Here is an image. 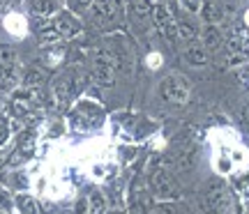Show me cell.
<instances>
[{
	"label": "cell",
	"mask_w": 249,
	"mask_h": 214,
	"mask_svg": "<svg viewBox=\"0 0 249 214\" xmlns=\"http://www.w3.org/2000/svg\"><path fill=\"white\" fill-rule=\"evenodd\" d=\"M88 214H107V198L99 191H92L88 196Z\"/></svg>",
	"instance_id": "19"
},
{
	"label": "cell",
	"mask_w": 249,
	"mask_h": 214,
	"mask_svg": "<svg viewBox=\"0 0 249 214\" xmlns=\"http://www.w3.org/2000/svg\"><path fill=\"white\" fill-rule=\"evenodd\" d=\"M242 51H245V55H249V44H247V49H242Z\"/></svg>",
	"instance_id": "31"
},
{
	"label": "cell",
	"mask_w": 249,
	"mask_h": 214,
	"mask_svg": "<svg viewBox=\"0 0 249 214\" xmlns=\"http://www.w3.org/2000/svg\"><path fill=\"white\" fill-rule=\"evenodd\" d=\"M90 79L95 81L97 85H113L116 81V63L108 53V49H97L92 53V60H90Z\"/></svg>",
	"instance_id": "4"
},
{
	"label": "cell",
	"mask_w": 249,
	"mask_h": 214,
	"mask_svg": "<svg viewBox=\"0 0 249 214\" xmlns=\"http://www.w3.org/2000/svg\"><path fill=\"white\" fill-rule=\"evenodd\" d=\"M242 120H245V125L249 127V104L245 108H242Z\"/></svg>",
	"instance_id": "28"
},
{
	"label": "cell",
	"mask_w": 249,
	"mask_h": 214,
	"mask_svg": "<svg viewBox=\"0 0 249 214\" xmlns=\"http://www.w3.org/2000/svg\"><path fill=\"white\" fill-rule=\"evenodd\" d=\"M185 5L189 9H198V5H201V0H185Z\"/></svg>",
	"instance_id": "26"
},
{
	"label": "cell",
	"mask_w": 249,
	"mask_h": 214,
	"mask_svg": "<svg viewBox=\"0 0 249 214\" xmlns=\"http://www.w3.org/2000/svg\"><path fill=\"white\" fill-rule=\"evenodd\" d=\"M113 214H120V212H113Z\"/></svg>",
	"instance_id": "32"
},
{
	"label": "cell",
	"mask_w": 249,
	"mask_h": 214,
	"mask_svg": "<svg viewBox=\"0 0 249 214\" xmlns=\"http://www.w3.org/2000/svg\"><path fill=\"white\" fill-rule=\"evenodd\" d=\"M160 95L171 106H185L192 97V85L182 74H169L160 83Z\"/></svg>",
	"instance_id": "3"
},
{
	"label": "cell",
	"mask_w": 249,
	"mask_h": 214,
	"mask_svg": "<svg viewBox=\"0 0 249 214\" xmlns=\"http://www.w3.org/2000/svg\"><path fill=\"white\" fill-rule=\"evenodd\" d=\"M132 214H145V207H143V205H134L132 207Z\"/></svg>",
	"instance_id": "29"
},
{
	"label": "cell",
	"mask_w": 249,
	"mask_h": 214,
	"mask_svg": "<svg viewBox=\"0 0 249 214\" xmlns=\"http://www.w3.org/2000/svg\"><path fill=\"white\" fill-rule=\"evenodd\" d=\"M201 16L208 26H217V23H222L224 18V7L222 2H217V0H205L203 7H201Z\"/></svg>",
	"instance_id": "13"
},
{
	"label": "cell",
	"mask_w": 249,
	"mask_h": 214,
	"mask_svg": "<svg viewBox=\"0 0 249 214\" xmlns=\"http://www.w3.org/2000/svg\"><path fill=\"white\" fill-rule=\"evenodd\" d=\"M129 9H132V14L139 18V21H145V18L152 14L150 0H129Z\"/></svg>",
	"instance_id": "18"
},
{
	"label": "cell",
	"mask_w": 249,
	"mask_h": 214,
	"mask_svg": "<svg viewBox=\"0 0 249 214\" xmlns=\"http://www.w3.org/2000/svg\"><path fill=\"white\" fill-rule=\"evenodd\" d=\"M7 136H9V127H7V125H0V148L5 145Z\"/></svg>",
	"instance_id": "25"
},
{
	"label": "cell",
	"mask_w": 249,
	"mask_h": 214,
	"mask_svg": "<svg viewBox=\"0 0 249 214\" xmlns=\"http://www.w3.org/2000/svg\"><path fill=\"white\" fill-rule=\"evenodd\" d=\"M111 58H113V63H116V69H124L127 74L132 71L134 67V55H132V49L127 44V39L123 37H113L111 39Z\"/></svg>",
	"instance_id": "9"
},
{
	"label": "cell",
	"mask_w": 249,
	"mask_h": 214,
	"mask_svg": "<svg viewBox=\"0 0 249 214\" xmlns=\"http://www.w3.org/2000/svg\"><path fill=\"white\" fill-rule=\"evenodd\" d=\"M222 44H224L222 30H219L217 26H205L203 35H201V46H203L205 51H217Z\"/></svg>",
	"instance_id": "14"
},
{
	"label": "cell",
	"mask_w": 249,
	"mask_h": 214,
	"mask_svg": "<svg viewBox=\"0 0 249 214\" xmlns=\"http://www.w3.org/2000/svg\"><path fill=\"white\" fill-rule=\"evenodd\" d=\"M102 117H104L102 108L97 104H92V101H79V106L74 111V120L76 122H88L90 127H97L102 122Z\"/></svg>",
	"instance_id": "12"
},
{
	"label": "cell",
	"mask_w": 249,
	"mask_h": 214,
	"mask_svg": "<svg viewBox=\"0 0 249 214\" xmlns=\"http://www.w3.org/2000/svg\"><path fill=\"white\" fill-rule=\"evenodd\" d=\"M17 81V51L9 44H0V88H9Z\"/></svg>",
	"instance_id": "8"
},
{
	"label": "cell",
	"mask_w": 249,
	"mask_h": 214,
	"mask_svg": "<svg viewBox=\"0 0 249 214\" xmlns=\"http://www.w3.org/2000/svg\"><path fill=\"white\" fill-rule=\"evenodd\" d=\"M44 81H46V74L39 67H30V69L26 71V76H23V88L28 90H35L39 88V85H44Z\"/></svg>",
	"instance_id": "17"
},
{
	"label": "cell",
	"mask_w": 249,
	"mask_h": 214,
	"mask_svg": "<svg viewBox=\"0 0 249 214\" xmlns=\"http://www.w3.org/2000/svg\"><path fill=\"white\" fill-rule=\"evenodd\" d=\"M185 60L192 67H203V65L210 63V53L201 44H189L185 49Z\"/></svg>",
	"instance_id": "15"
},
{
	"label": "cell",
	"mask_w": 249,
	"mask_h": 214,
	"mask_svg": "<svg viewBox=\"0 0 249 214\" xmlns=\"http://www.w3.org/2000/svg\"><path fill=\"white\" fill-rule=\"evenodd\" d=\"M150 189L155 191V196L160 198V200H176L180 196V187L178 182L173 180L166 168H157L152 170L150 175Z\"/></svg>",
	"instance_id": "5"
},
{
	"label": "cell",
	"mask_w": 249,
	"mask_h": 214,
	"mask_svg": "<svg viewBox=\"0 0 249 214\" xmlns=\"http://www.w3.org/2000/svg\"><path fill=\"white\" fill-rule=\"evenodd\" d=\"M171 164H173V168L176 170H192L196 164V152L194 148H192V143H182V145H178L176 150H173V159H171Z\"/></svg>",
	"instance_id": "11"
},
{
	"label": "cell",
	"mask_w": 249,
	"mask_h": 214,
	"mask_svg": "<svg viewBox=\"0 0 249 214\" xmlns=\"http://www.w3.org/2000/svg\"><path fill=\"white\" fill-rule=\"evenodd\" d=\"M178 37H182V39H187V42H194L196 30L189 26V23H185V21H178Z\"/></svg>",
	"instance_id": "23"
},
{
	"label": "cell",
	"mask_w": 249,
	"mask_h": 214,
	"mask_svg": "<svg viewBox=\"0 0 249 214\" xmlns=\"http://www.w3.org/2000/svg\"><path fill=\"white\" fill-rule=\"evenodd\" d=\"M18 152H21L23 157H30V154H33V134H30V132L21 134V138H18Z\"/></svg>",
	"instance_id": "21"
},
{
	"label": "cell",
	"mask_w": 249,
	"mask_h": 214,
	"mask_svg": "<svg viewBox=\"0 0 249 214\" xmlns=\"http://www.w3.org/2000/svg\"><path fill=\"white\" fill-rule=\"evenodd\" d=\"M7 2H9V0H0V9L5 7V5H7Z\"/></svg>",
	"instance_id": "30"
},
{
	"label": "cell",
	"mask_w": 249,
	"mask_h": 214,
	"mask_svg": "<svg viewBox=\"0 0 249 214\" xmlns=\"http://www.w3.org/2000/svg\"><path fill=\"white\" fill-rule=\"evenodd\" d=\"M28 12L35 16H51L58 12L55 0H28Z\"/></svg>",
	"instance_id": "16"
},
{
	"label": "cell",
	"mask_w": 249,
	"mask_h": 214,
	"mask_svg": "<svg viewBox=\"0 0 249 214\" xmlns=\"http://www.w3.org/2000/svg\"><path fill=\"white\" fill-rule=\"evenodd\" d=\"M37 37L42 39V42H55V39H60V35H58V30L53 28V23L51 26H44L37 30Z\"/></svg>",
	"instance_id": "22"
},
{
	"label": "cell",
	"mask_w": 249,
	"mask_h": 214,
	"mask_svg": "<svg viewBox=\"0 0 249 214\" xmlns=\"http://www.w3.org/2000/svg\"><path fill=\"white\" fill-rule=\"evenodd\" d=\"M0 205L5 207V210H9L12 207V200H9V194L5 191V189H0Z\"/></svg>",
	"instance_id": "24"
},
{
	"label": "cell",
	"mask_w": 249,
	"mask_h": 214,
	"mask_svg": "<svg viewBox=\"0 0 249 214\" xmlns=\"http://www.w3.org/2000/svg\"><path fill=\"white\" fill-rule=\"evenodd\" d=\"M0 214H2V210H0Z\"/></svg>",
	"instance_id": "33"
},
{
	"label": "cell",
	"mask_w": 249,
	"mask_h": 214,
	"mask_svg": "<svg viewBox=\"0 0 249 214\" xmlns=\"http://www.w3.org/2000/svg\"><path fill=\"white\" fill-rule=\"evenodd\" d=\"M83 83H86V76H83V71L81 69L71 67V69L62 71L60 76H55V81H53V97H55V101H58L60 106L70 104L71 99L83 90Z\"/></svg>",
	"instance_id": "1"
},
{
	"label": "cell",
	"mask_w": 249,
	"mask_h": 214,
	"mask_svg": "<svg viewBox=\"0 0 249 214\" xmlns=\"http://www.w3.org/2000/svg\"><path fill=\"white\" fill-rule=\"evenodd\" d=\"M152 18L160 28V33L166 39H176L178 37V21H176V12L171 9L169 2H157L152 7Z\"/></svg>",
	"instance_id": "7"
},
{
	"label": "cell",
	"mask_w": 249,
	"mask_h": 214,
	"mask_svg": "<svg viewBox=\"0 0 249 214\" xmlns=\"http://www.w3.org/2000/svg\"><path fill=\"white\" fill-rule=\"evenodd\" d=\"M17 205H18V212L21 214H37V203L30 196H26V194H21V196L17 198Z\"/></svg>",
	"instance_id": "20"
},
{
	"label": "cell",
	"mask_w": 249,
	"mask_h": 214,
	"mask_svg": "<svg viewBox=\"0 0 249 214\" xmlns=\"http://www.w3.org/2000/svg\"><path fill=\"white\" fill-rule=\"evenodd\" d=\"M53 28L58 30V35L65 37V39H74V37H79L81 30H83L79 23V18L74 16V14H70V12H60L53 21Z\"/></svg>",
	"instance_id": "10"
},
{
	"label": "cell",
	"mask_w": 249,
	"mask_h": 214,
	"mask_svg": "<svg viewBox=\"0 0 249 214\" xmlns=\"http://www.w3.org/2000/svg\"><path fill=\"white\" fill-rule=\"evenodd\" d=\"M90 18L102 30H111L123 18V0H92Z\"/></svg>",
	"instance_id": "2"
},
{
	"label": "cell",
	"mask_w": 249,
	"mask_h": 214,
	"mask_svg": "<svg viewBox=\"0 0 249 214\" xmlns=\"http://www.w3.org/2000/svg\"><path fill=\"white\" fill-rule=\"evenodd\" d=\"M74 5H79V7H88V5H92V0H71Z\"/></svg>",
	"instance_id": "27"
},
{
	"label": "cell",
	"mask_w": 249,
	"mask_h": 214,
	"mask_svg": "<svg viewBox=\"0 0 249 214\" xmlns=\"http://www.w3.org/2000/svg\"><path fill=\"white\" fill-rule=\"evenodd\" d=\"M231 207V196H229V191L224 189V182H213L208 191H205L203 196V210L208 214H224L226 210Z\"/></svg>",
	"instance_id": "6"
}]
</instances>
